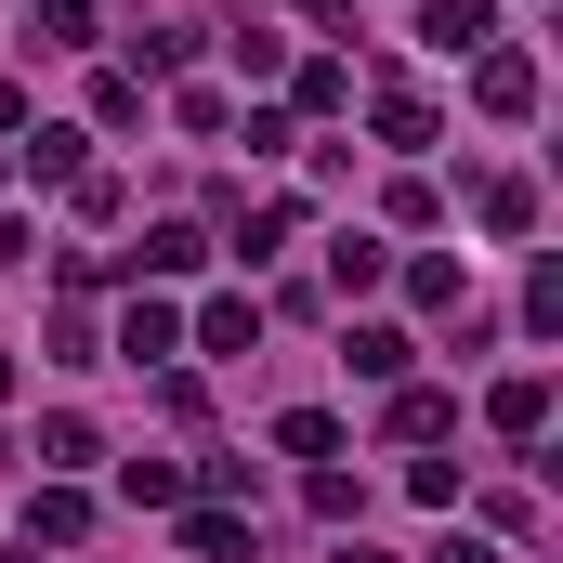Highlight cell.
I'll use <instances>...</instances> for the list:
<instances>
[{"mask_svg": "<svg viewBox=\"0 0 563 563\" xmlns=\"http://www.w3.org/2000/svg\"><path fill=\"white\" fill-rule=\"evenodd\" d=\"M197 263H210L197 223H157V236H144V276H197Z\"/></svg>", "mask_w": 563, "mask_h": 563, "instance_id": "5b68a950", "label": "cell"}, {"mask_svg": "<svg viewBox=\"0 0 563 563\" xmlns=\"http://www.w3.org/2000/svg\"><path fill=\"white\" fill-rule=\"evenodd\" d=\"M26 525H40V538H53V551H66V538H79V525H92V498H79V485H53V498H40V511H26Z\"/></svg>", "mask_w": 563, "mask_h": 563, "instance_id": "30bf717a", "label": "cell"}, {"mask_svg": "<svg viewBox=\"0 0 563 563\" xmlns=\"http://www.w3.org/2000/svg\"><path fill=\"white\" fill-rule=\"evenodd\" d=\"M250 328H263L250 301H210V314H197V341H210V354H250Z\"/></svg>", "mask_w": 563, "mask_h": 563, "instance_id": "9c48e42d", "label": "cell"}, {"mask_svg": "<svg viewBox=\"0 0 563 563\" xmlns=\"http://www.w3.org/2000/svg\"><path fill=\"white\" fill-rule=\"evenodd\" d=\"M341 367H354V380H407V328H354Z\"/></svg>", "mask_w": 563, "mask_h": 563, "instance_id": "8992f818", "label": "cell"}, {"mask_svg": "<svg viewBox=\"0 0 563 563\" xmlns=\"http://www.w3.org/2000/svg\"><path fill=\"white\" fill-rule=\"evenodd\" d=\"M551 420V380H538V367H525V380H498V432H538Z\"/></svg>", "mask_w": 563, "mask_h": 563, "instance_id": "52a82bcc", "label": "cell"}, {"mask_svg": "<svg viewBox=\"0 0 563 563\" xmlns=\"http://www.w3.org/2000/svg\"><path fill=\"white\" fill-rule=\"evenodd\" d=\"M420 40L432 53H485L498 26H485V0H420Z\"/></svg>", "mask_w": 563, "mask_h": 563, "instance_id": "6da1fadb", "label": "cell"}, {"mask_svg": "<svg viewBox=\"0 0 563 563\" xmlns=\"http://www.w3.org/2000/svg\"><path fill=\"white\" fill-rule=\"evenodd\" d=\"M276 445H288V459H328V445H341V420H328V407H288Z\"/></svg>", "mask_w": 563, "mask_h": 563, "instance_id": "ba28073f", "label": "cell"}, {"mask_svg": "<svg viewBox=\"0 0 563 563\" xmlns=\"http://www.w3.org/2000/svg\"><path fill=\"white\" fill-rule=\"evenodd\" d=\"M472 92H485V119H525V106H538V66H525V53H485Z\"/></svg>", "mask_w": 563, "mask_h": 563, "instance_id": "7a4b0ae2", "label": "cell"}, {"mask_svg": "<svg viewBox=\"0 0 563 563\" xmlns=\"http://www.w3.org/2000/svg\"><path fill=\"white\" fill-rule=\"evenodd\" d=\"M119 354L157 367V354H184V328H170V301H132V328H119Z\"/></svg>", "mask_w": 563, "mask_h": 563, "instance_id": "277c9868", "label": "cell"}, {"mask_svg": "<svg viewBox=\"0 0 563 563\" xmlns=\"http://www.w3.org/2000/svg\"><path fill=\"white\" fill-rule=\"evenodd\" d=\"M432 563H498V551H485V538H445V551H432Z\"/></svg>", "mask_w": 563, "mask_h": 563, "instance_id": "8fae6325", "label": "cell"}, {"mask_svg": "<svg viewBox=\"0 0 563 563\" xmlns=\"http://www.w3.org/2000/svg\"><path fill=\"white\" fill-rule=\"evenodd\" d=\"M26 40H40V53H79V40H92V0H26Z\"/></svg>", "mask_w": 563, "mask_h": 563, "instance_id": "3957f363", "label": "cell"}]
</instances>
